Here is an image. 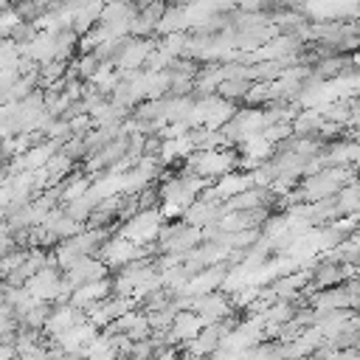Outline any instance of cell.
Segmentation results:
<instances>
[{
    "instance_id": "6da1fadb",
    "label": "cell",
    "mask_w": 360,
    "mask_h": 360,
    "mask_svg": "<svg viewBox=\"0 0 360 360\" xmlns=\"http://www.w3.org/2000/svg\"><path fill=\"white\" fill-rule=\"evenodd\" d=\"M349 169H335V166H326V169H321V172H315L309 180H304V186H301V197L307 200V202H321V200H329V197H335L343 186H346V180H349Z\"/></svg>"
},
{
    "instance_id": "30bf717a",
    "label": "cell",
    "mask_w": 360,
    "mask_h": 360,
    "mask_svg": "<svg viewBox=\"0 0 360 360\" xmlns=\"http://www.w3.org/2000/svg\"><path fill=\"white\" fill-rule=\"evenodd\" d=\"M112 295V281L110 278H98V281H90V284H82L70 292V304L79 307V309H90L96 304H101L104 298Z\"/></svg>"
},
{
    "instance_id": "7c38bea8",
    "label": "cell",
    "mask_w": 360,
    "mask_h": 360,
    "mask_svg": "<svg viewBox=\"0 0 360 360\" xmlns=\"http://www.w3.org/2000/svg\"><path fill=\"white\" fill-rule=\"evenodd\" d=\"M202 326L205 323H202V318L197 312H177L172 318V323H169V338L180 340V343H188L202 332Z\"/></svg>"
},
{
    "instance_id": "4fadbf2b",
    "label": "cell",
    "mask_w": 360,
    "mask_h": 360,
    "mask_svg": "<svg viewBox=\"0 0 360 360\" xmlns=\"http://www.w3.org/2000/svg\"><path fill=\"white\" fill-rule=\"evenodd\" d=\"M79 354H84L87 360H118V354H121V335H115V338L96 335Z\"/></svg>"
},
{
    "instance_id": "ac0fdd59",
    "label": "cell",
    "mask_w": 360,
    "mask_h": 360,
    "mask_svg": "<svg viewBox=\"0 0 360 360\" xmlns=\"http://www.w3.org/2000/svg\"><path fill=\"white\" fill-rule=\"evenodd\" d=\"M253 87L250 79H242V76H233V79H222L219 87H217V96L225 98V101H233V98H248V90Z\"/></svg>"
},
{
    "instance_id": "9c48e42d",
    "label": "cell",
    "mask_w": 360,
    "mask_h": 360,
    "mask_svg": "<svg viewBox=\"0 0 360 360\" xmlns=\"http://www.w3.org/2000/svg\"><path fill=\"white\" fill-rule=\"evenodd\" d=\"M152 51H155V42H152V39L129 37V39H127V45H124V51H121V56H118V62H115V68H118L121 73L138 70V68H143V65H146V59H149V53H152Z\"/></svg>"
},
{
    "instance_id": "8992f818",
    "label": "cell",
    "mask_w": 360,
    "mask_h": 360,
    "mask_svg": "<svg viewBox=\"0 0 360 360\" xmlns=\"http://www.w3.org/2000/svg\"><path fill=\"white\" fill-rule=\"evenodd\" d=\"M146 248H149V245H132L129 239H124V236L118 233V236H112V239H107V242L101 245L98 259H101L107 267H124L127 262L146 256V253H149Z\"/></svg>"
},
{
    "instance_id": "8fae6325",
    "label": "cell",
    "mask_w": 360,
    "mask_h": 360,
    "mask_svg": "<svg viewBox=\"0 0 360 360\" xmlns=\"http://www.w3.org/2000/svg\"><path fill=\"white\" fill-rule=\"evenodd\" d=\"M84 321V315L79 312V307H73V304H59V307H51V315H48V323H45V329L56 338V335H62V332H68L70 326H76V323H82Z\"/></svg>"
},
{
    "instance_id": "ba28073f",
    "label": "cell",
    "mask_w": 360,
    "mask_h": 360,
    "mask_svg": "<svg viewBox=\"0 0 360 360\" xmlns=\"http://www.w3.org/2000/svg\"><path fill=\"white\" fill-rule=\"evenodd\" d=\"M62 276H65V281L76 290V287H82V284L107 278V264H104L101 259H96V256H82V259H79L73 267H68Z\"/></svg>"
},
{
    "instance_id": "5b68a950",
    "label": "cell",
    "mask_w": 360,
    "mask_h": 360,
    "mask_svg": "<svg viewBox=\"0 0 360 360\" xmlns=\"http://www.w3.org/2000/svg\"><path fill=\"white\" fill-rule=\"evenodd\" d=\"M25 290L34 301H53V298H62V270L51 262L45 264L42 270H37L28 281H25Z\"/></svg>"
},
{
    "instance_id": "7402d4cb",
    "label": "cell",
    "mask_w": 360,
    "mask_h": 360,
    "mask_svg": "<svg viewBox=\"0 0 360 360\" xmlns=\"http://www.w3.org/2000/svg\"><path fill=\"white\" fill-rule=\"evenodd\" d=\"M17 354V349L11 343H0V360H11Z\"/></svg>"
},
{
    "instance_id": "7a4b0ae2",
    "label": "cell",
    "mask_w": 360,
    "mask_h": 360,
    "mask_svg": "<svg viewBox=\"0 0 360 360\" xmlns=\"http://www.w3.org/2000/svg\"><path fill=\"white\" fill-rule=\"evenodd\" d=\"M236 163H239L236 155L225 152V149H202V152L188 155V172L197 177H222V174L233 172Z\"/></svg>"
},
{
    "instance_id": "603a6c76",
    "label": "cell",
    "mask_w": 360,
    "mask_h": 360,
    "mask_svg": "<svg viewBox=\"0 0 360 360\" xmlns=\"http://www.w3.org/2000/svg\"><path fill=\"white\" fill-rule=\"evenodd\" d=\"M56 360H82V354H79V352H65V354H59Z\"/></svg>"
},
{
    "instance_id": "2e32d148",
    "label": "cell",
    "mask_w": 360,
    "mask_h": 360,
    "mask_svg": "<svg viewBox=\"0 0 360 360\" xmlns=\"http://www.w3.org/2000/svg\"><path fill=\"white\" fill-rule=\"evenodd\" d=\"M188 25V17H186V8L183 6H166L160 22H158V34H180L183 28Z\"/></svg>"
},
{
    "instance_id": "9a60e30c",
    "label": "cell",
    "mask_w": 360,
    "mask_h": 360,
    "mask_svg": "<svg viewBox=\"0 0 360 360\" xmlns=\"http://www.w3.org/2000/svg\"><path fill=\"white\" fill-rule=\"evenodd\" d=\"M197 149L194 135H177V138H166L160 143V160H174V158H188Z\"/></svg>"
},
{
    "instance_id": "cb8c5ba5",
    "label": "cell",
    "mask_w": 360,
    "mask_h": 360,
    "mask_svg": "<svg viewBox=\"0 0 360 360\" xmlns=\"http://www.w3.org/2000/svg\"><path fill=\"white\" fill-rule=\"evenodd\" d=\"M28 3H34V6H39V8L45 11V8H51V6L56 3V0H28Z\"/></svg>"
},
{
    "instance_id": "5bb4252c",
    "label": "cell",
    "mask_w": 360,
    "mask_h": 360,
    "mask_svg": "<svg viewBox=\"0 0 360 360\" xmlns=\"http://www.w3.org/2000/svg\"><path fill=\"white\" fill-rule=\"evenodd\" d=\"M253 186V174H239V172H228V174H222L219 180H217V186L211 188L219 200H231L233 194H239V191H245V188H250Z\"/></svg>"
},
{
    "instance_id": "e0dca14e",
    "label": "cell",
    "mask_w": 360,
    "mask_h": 360,
    "mask_svg": "<svg viewBox=\"0 0 360 360\" xmlns=\"http://www.w3.org/2000/svg\"><path fill=\"white\" fill-rule=\"evenodd\" d=\"M48 315H51V304L48 301H37L28 312H22L20 315V326L25 329V332H39V329H45V323H48Z\"/></svg>"
},
{
    "instance_id": "d6986e66",
    "label": "cell",
    "mask_w": 360,
    "mask_h": 360,
    "mask_svg": "<svg viewBox=\"0 0 360 360\" xmlns=\"http://www.w3.org/2000/svg\"><path fill=\"white\" fill-rule=\"evenodd\" d=\"M28 65H22V51L11 39H0V70H28Z\"/></svg>"
},
{
    "instance_id": "44dd1931",
    "label": "cell",
    "mask_w": 360,
    "mask_h": 360,
    "mask_svg": "<svg viewBox=\"0 0 360 360\" xmlns=\"http://www.w3.org/2000/svg\"><path fill=\"white\" fill-rule=\"evenodd\" d=\"M14 326H17L14 309L6 301H0V343H11L14 340Z\"/></svg>"
},
{
    "instance_id": "277c9868",
    "label": "cell",
    "mask_w": 360,
    "mask_h": 360,
    "mask_svg": "<svg viewBox=\"0 0 360 360\" xmlns=\"http://www.w3.org/2000/svg\"><path fill=\"white\" fill-rule=\"evenodd\" d=\"M163 228V214L158 208H149V211H138L135 217L127 219V225L121 228V236L129 239L132 245H149L152 239H158Z\"/></svg>"
},
{
    "instance_id": "d4e9b609",
    "label": "cell",
    "mask_w": 360,
    "mask_h": 360,
    "mask_svg": "<svg viewBox=\"0 0 360 360\" xmlns=\"http://www.w3.org/2000/svg\"><path fill=\"white\" fill-rule=\"evenodd\" d=\"M354 281H360V262L354 264Z\"/></svg>"
},
{
    "instance_id": "ffe728a7",
    "label": "cell",
    "mask_w": 360,
    "mask_h": 360,
    "mask_svg": "<svg viewBox=\"0 0 360 360\" xmlns=\"http://www.w3.org/2000/svg\"><path fill=\"white\" fill-rule=\"evenodd\" d=\"M87 188H90V180H87L84 174H73L70 180L65 177V183H62V186H56V191H59V200H62V202H70V200L82 197Z\"/></svg>"
},
{
    "instance_id": "52a82bcc",
    "label": "cell",
    "mask_w": 360,
    "mask_h": 360,
    "mask_svg": "<svg viewBox=\"0 0 360 360\" xmlns=\"http://www.w3.org/2000/svg\"><path fill=\"white\" fill-rule=\"evenodd\" d=\"M188 307H191V312H197L202 318V323H217V321L228 318L233 301L225 292H205V295L188 298Z\"/></svg>"
},
{
    "instance_id": "3957f363",
    "label": "cell",
    "mask_w": 360,
    "mask_h": 360,
    "mask_svg": "<svg viewBox=\"0 0 360 360\" xmlns=\"http://www.w3.org/2000/svg\"><path fill=\"white\" fill-rule=\"evenodd\" d=\"M200 239H202V231L200 228H191V225H186V222H174V225H169V228H160V233H158V245H160V250H166V253H172V256H186L188 250H194L197 245H200Z\"/></svg>"
}]
</instances>
